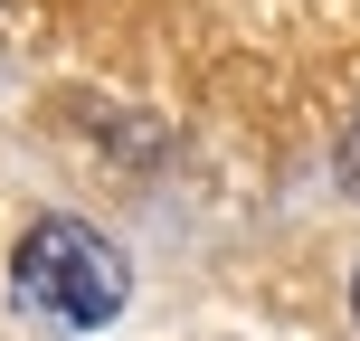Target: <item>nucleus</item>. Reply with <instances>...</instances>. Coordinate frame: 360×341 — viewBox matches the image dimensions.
Masks as SVG:
<instances>
[{
	"label": "nucleus",
	"mask_w": 360,
	"mask_h": 341,
	"mask_svg": "<svg viewBox=\"0 0 360 341\" xmlns=\"http://www.w3.org/2000/svg\"><path fill=\"white\" fill-rule=\"evenodd\" d=\"M342 180H351V190H360V124L342 133Z\"/></svg>",
	"instance_id": "obj_2"
},
{
	"label": "nucleus",
	"mask_w": 360,
	"mask_h": 341,
	"mask_svg": "<svg viewBox=\"0 0 360 341\" xmlns=\"http://www.w3.org/2000/svg\"><path fill=\"white\" fill-rule=\"evenodd\" d=\"M351 313H360V275H351Z\"/></svg>",
	"instance_id": "obj_3"
},
{
	"label": "nucleus",
	"mask_w": 360,
	"mask_h": 341,
	"mask_svg": "<svg viewBox=\"0 0 360 341\" xmlns=\"http://www.w3.org/2000/svg\"><path fill=\"white\" fill-rule=\"evenodd\" d=\"M10 285H19L29 313H48V323H67V332H95V323L124 313L133 266L114 256V237L86 228V218H38V228L19 237V256H10Z\"/></svg>",
	"instance_id": "obj_1"
}]
</instances>
